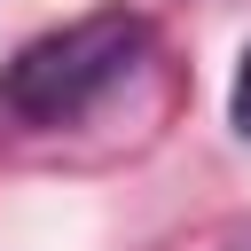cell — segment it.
I'll return each mask as SVG.
<instances>
[{"label": "cell", "mask_w": 251, "mask_h": 251, "mask_svg": "<svg viewBox=\"0 0 251 251\" xmlns=\"http://www.w3.org/2000/svg\"><path fill=\"white\" fill-rule=\"evenodd\" d=\"M141 55H149V24L133 8H94V16L16 47V63L0 71V110L24 126H71L110 86H126Z\"/></svg>", "instance_id": "obj_1"}, {"label": "cell", "mask_w": 251, "mask_h": 251, "mask_svg": "<svg viewBox=\"0 0 251 251\" xmlns=\"http://www.w3.org/2000/svg\"><path fill=\"white\" fill-rule=\"evenodd\" d=\"M227 118H235V133L251 141V47H243V63H235V86H227Z\"/></svg>", "instance_id": "obj_2"}]
</instances>
